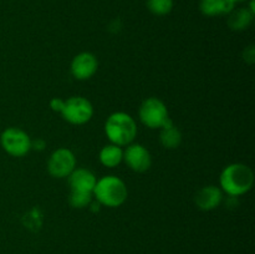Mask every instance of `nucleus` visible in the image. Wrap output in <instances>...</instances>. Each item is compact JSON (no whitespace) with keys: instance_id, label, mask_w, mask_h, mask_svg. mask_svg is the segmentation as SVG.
<instances>
[{"instance_id":"nucleus-6","label":"nucleus","mask_w":255,"mask_h":254,"mask_svg":"<svg viewBox=\"0 0 255 254\" xmlns=\"http://www.w3.org/2000/svg\"><path fill=\"white\" fill-rule=\"evenodd\" d=\"M62 119L71 125H85L94 116V106L84 96H72L65 100L61 114Z\"/></svg>"},{"instance_id":"nucleus-14","label":"nucleus","mask_w":255,"mask_h":254,"mask_svg":"<svg viewBox=\"0 0 255 254\" xmlns=\"http://www.w3.org/2000/svg\"><path fill=\"white\" fill-rule=\"evenodd\" d=\"M254 14L248 7H239L233 9L228 14V26L236 31H242L251 26L253 22Z\"/></svg>"},{"instance_id":"nucleus-12","label":"nucleus","mask_w":255,"mask_h":254,"mask_svg":"<svg viewBox=\"0 0 255 254\" xmlns=\"http://www.w3.org/2000/svg\"><path fill=\"white\" fill-rule=\"evenodd\" d=\"M236 9V2L233 0H201L199 10L204 16H222L228 15Z\"/></svg>"},{"instance_id":"nucleus-2","label":"nucleus","mask_w":255,"mask_h":254,"mask_svg":"<svg viewBox=\"0 0 255 254\" xmlns=\"http://www.w3.org/2000/svg\"><path fill=\"white\" fill-rule=\"evenodd\" d=\"M137 124L133 117L126 112L117 111L110 115L105 122V133L111 143L126 147L137 136Z\"/></svg>"},{"instance_id":"nucleus-5","label":"nucleus","mask_w":255,"mask_h":254,"mask_svg":"<svg viewBox=\"0 0 255 254\" xmlns=\"http://www.w3.org/2000/svg\"><path fill=\"white\" fill-rule=\"evenodd\" d=\"M29 133L19 127H7L0 134L1 148L12 157L26 156L32 148Z\"/></svg>"},{"instance_id":"nucleus-7","label":"nucleus","mask_w":255,"mask_h":254,"mask_svg":"<svg viewBox=\"0 0 255 254\" xmlns=\"http://www.w3.org/2000/svg\"><path fill=\"white\" fill-rule=\"evenodd\" d=\"M76 156L71 149L66 147L57 148L50 154L49 161H47V171L50 176L54 178L62 179L67 178L76 168Z\"/></svg>"},{"instance_id":"nucleus-10","label":"nucleus","mask_w":255,"mask_h":254,"mask_svg":"<svg viewBox=\"0 0 255 254\" xmlns=\"http://www.w3.org/2000/svg\"><path fill=\"white\" fill-rule=\"evenodd\" d=\"M222 201H223V191L221 189V187L213 186V184L202 187L201 189L197 191L196 196H194L196 206L198 207V209L204 212L218 208Z\"/></svg>"},{"instance_id":"nucleus-17","label":"nucleus","mask_w":255,"mask_h":254,"mask_svg":"<svg viewBox=\"0 0 255 254\" xmlns=\"http://www.w3.org/2000/svg\"><path fill=\"white\" fill-rule=\"evenodd\" d=\"M92 193H84V192H71L69 197L70 206L76 209L86 208L91 204Z\"/></svg>"},{"instance_id":"nucleus-4","label":"nucleus","mask_w":255,"mask_h":254,"mask_svg":"<svg viewBox=\"0 0 255 254\" xmlns=\"http://www.w3.org/2000/svg\"><path fill=\"white\" fill-rule=\"evenodd\" d=\"M138 116L142 124L151 129H159L169 120V112L166 104L158 97L143 100L138 109Z\"/></svg>"},{"instance_id":"nucleus-15","label":"nucleus","mask_w":255,"mask_h":254,"mask_svg":"<svg viewBox=\"0 0 255 254\" xmlns=\"http://www.w3.org/2000/svg\"><path fill=\"white\" fill-rule=\"evenodd\" d=\"M99 159L102 166L107 168H115L124 161V148L114 143L106 144L100 151Z\"/></svg>"},{"instance_id":"nucleus-18","label":"nucleus","mask_w":255,"mask_h":254,"mask_svg":"<svg viewBox=\"0 0 255 254\" xmlns=\"http://www.w3.org/2000/svg\"><path fill=\"white\" fill-rule=\"evenodd\" d=\"M65 100L59 99V97H54V99L50 101V107L54 112H57V114H61L62 109H64Z\"/></svg>"},{"instance_id":"nucleus-19","label":"nucleus","mask_w":255,"mask_h":254,"mask_svg":"<svg viewBox=\"0 0 255 254\" xmlns=\"http://www.w3.org/2000/svg\"><path fill=\"white\" fill-rule=\"evenodd\" d=\"M233 1H234V2H236V4H237V2H242V1H247V0H233Z\"/></svg>"},{"instance_id":"nucleus-13","label":"nucleus","mask_w":255,"mask_h":254,"mask_svg":"<svg viewBox=\"0 0 255 254\" xmlns=\"http://www.w3.org/2000/svg\"><path fill=\"white\" fill-rule=\"evenodd\" d=\"M161 133H159V142L164 148L174 149L181 144L182 142V133L176 125L173 124L171 119L166 122L164 126H162Z\"/></svg>"},{"instance_id":"nucleus-8","label":"nucleus","mask_w":255,"mask_h":254,"mask_svg":"<svg viewBox=\"0 0 255 254\" xmlns=\"http://www.w3.org/2000/svg\"><path fill=\"white\" fill-rule=\"evenodd\" d=\"M124 162L133 172L143 173L151 168L152 157L143 144L132 142L124 149Z\"/></svg>"},{"instance_id":"nucleus-1","label":"nucleus","mask_w":255,"mask_h":254,"mask_svg":"<svg viewBox=\"0 0 255 254\" xmlns=\"http://www.w3.org/2000/svg\"><path fill=\"white\" fill-rule=\"evenodd\" d=\"M254 184L253 169L244 163H231L226 166L219 176V186L223 193L239 197L248 193Z\"/></svg>"},{"instance_id":"nucleus-3","label":"nucleus","mask_w":255,"mask_h":254,"mask_svg":"<svg viewBox=\"0 0 255 254\" xmlns=\"http://www.w3.org/2000/svg\"><path fill=\"white\" fill-rule=\"evenodd\" d=\"M92 197H95L102 206L117 208L126 202L128 197V189L126 183L120 177L109 174L97 179L92 191Z\"/></svg>"},{"instance_id":"nucleus-16","label":"nucleus","mask_w":255,"mask_h":254,"mask_svg":"<svg viewBox=\"0 0 255 254\" xmlns=\"http://www.w3.org/2000/svg\"><path fill=\"white\" fill-rule=\"evenodd\" d=\"M147 9L157 16L168 15L173 10V0H146Z\"/></svg>"},{"instance_id":"nucleus-9","label":"nucleus","mask_w":255,"mask_h":254,"mask_svg":"<svg viewBox=\"0 0 255 254\" xmlns=\"http://www.w3.org/2000/svg\"><path fill=\"white\" fill-rule=\"evenodd\" d=\"M99 70V60L92 52L84 51L77 54L72 59L70 71L74 79L79 81L90 80Z\"/></svg>"},{"instance_id":"nucleus-11","label":"nucleus","mask_w":255,"mask_h":254,"mask_svg":"<svg viewBox=\"0 0 255 254\" xmlns=\"http://www.w3.org/2000/svg\"><path fill=\"white\" fill-rule=\"evenodd\" d=\"M71 192H84L92 193L96 184V176L87 168H75L67 177Z\"/></svg>"}]
</instances>
